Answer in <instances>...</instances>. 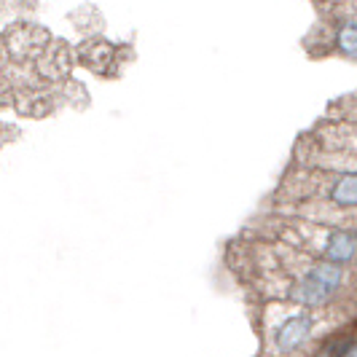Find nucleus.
I'll use <instances>...</instances> for the list:
<instances>
[{"mask_svg": "<svg viewBox=\"0 0 357 357\" xmlns=\"http://www.w3.org/2000/svg\"><path fill=\"white\" fill-rule=\"evenodd\" d=\"M285 236L306 255H317L328 264H347L357 255V234L344 229H325L314 223H293L287 226Z\"/></svg>", "mask_w": 357, "mask_h": 357, "instance_id": "1", "label": "nucleus"}, {"mask_svg": "<svg viewBox=\"0 0 357 357\" xmlns=\"http://www.w3.org/2000/svg\"><path fill=\"white\" fill-rule=\"evenodd\" d=\"M312 328H314V320L312 314L306 312H298L293 317H287L277 331H274V347L280 352H296L301 344H306V339L312 336Z\"/></svg>", "mask_w": 357, "mask_h": 357, "instance_id": "2", "label": "nucleus"}, {"mask_svg": "<svg viewBox=\"0 0 357 357\" xmlns=\"http://www.w3.org/2000/svg\"><path fill=\"white\" fill-rule=\"evenodd\" d=\"M357 347V322L341 328L339 333H333L331 339L322 344L314 352V357H349V352Z\"/></svg>", "mask_w": 357, "mask_h": 357, "instance_id": "3", "label": "nucleus"}, {"mask_svg": "<svg viewBox=\"0 0 357 357\" xmlns=\"http://www.w3.org/2000/svg\"><path fill=\"white\" fill-rule=\"evenodd\" d=\"M328 202L341 210L357 207V175H341L328 188Z\"/></svg>", "mask_w": 357, "mask_h": 357, "instance_id": "4", "label": "nucleus"}]
</instances>
